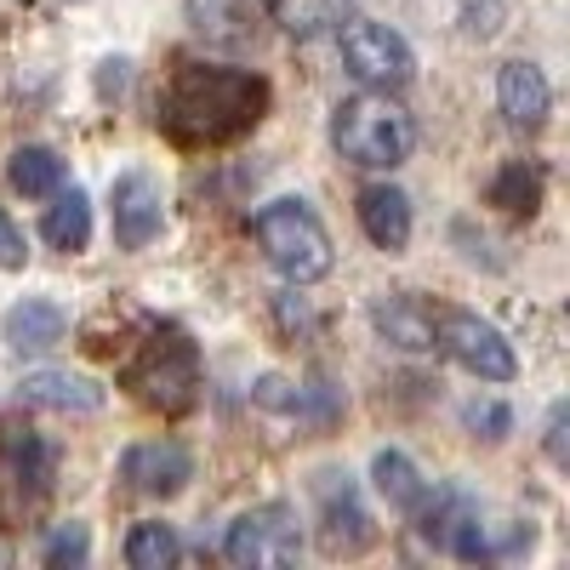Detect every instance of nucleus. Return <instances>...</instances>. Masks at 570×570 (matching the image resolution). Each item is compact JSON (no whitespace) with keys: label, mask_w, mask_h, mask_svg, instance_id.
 Wrapping results in <instances>:
<instances>
[{"label":"nucleus","mask_w":570,"mask_h":570,"mask_svg":"<svg viewBox=\"0 0 570 570\" xmlns=\"http://www.w3.org/2000/svg\"><path fill=\"white\" fill-rule=\"evenodd\" d=\"M268 86L246 69L217 63H183L160 98V126L177 142H234L263 120Z\"/></svg>","instance_id":"nucleus-1"},{"label":"nucleus","mask_w":570,"mask_h":570,"mask_svg":"<svg viewBox=\"0 0 570 570\" xmlns=\"http://www.w3.org/2000/svg\"><path fill=\"white\" fill-rule=\"evenodd\" d=\"M331 149L360 171H394L416 149V120L394 91H354L331 109Z\"/></svg>","instance_id":"nucleus-2"},{"label":"nucleus","mask_w":570,"mask_h":570,"mask_svg":"<svg viewBox=\"0 0 570 570\" xmlns=\"http://www.w3.org/2000/svg\"><path fill=\"white\" fill-rule=\"evenodd\" d=\"M252 234H257V246L263 257L285 274V279H325L331 263H337V246H331V234L325 223L314 217L308 200H268L257 217H252Z\"/></svg>","instance_id":"nucleus-3"},{"label":"nucleus","mask_w":570,"mask_h":570,"mask_svg":"<svg viewBox=\"0 0 570 570\" xmlns=\"http://www.w3.org/2000/svg\"><path fill=\"white\" fill-rule=\"evenodd\" d=\"M337 52H343V69L371 91H400L416 75V52L405 46V35L394 23H376V18H343Z\"/></svg>","instance_id":"nucleus-4"},{"label":"nucleus","mask_w":570,"mask_h":570,"mask_svg":"<svg viewBox=\"0 0 570 570\" xmlns=\"http://www.w3.org/2000/svg\"><path fill=\"white\" fill-rule=\"evenodd\" d=\"M223 559L240 570H285L303 559V519L285 502H263L252 513H240L223 537Z\"/></svg>","instance_id":"nucleus-5"},{"label":"nucleus","mask_w":570,"mask_h":570,"mask_svg":"<svg viewBox=\"0 0 570 570\" xmlns=\"http://www.w3.org/2000/svg\"><path fill=\"white\" fill-rule=\"evenodd\" d=\"M434 348H445L468 376H480V383H508V376L519 371L513 343L502 337L491 320L468 314V308H445V314L434 320Z\"/></svg>","instance_id":"nucleus-6"},{"label":"nucleus","mask_w":570,"mask_h":570,"mask_svg":"<svg viewBox=\"0 0 570 570\" xmlns=\"http://www.w3.org/2000/svg\"><path fill=\"white\" fill-rule=\"evenodd\" d=\"M314 508H320V553L331 559H360L371 542H376V525L360 502V485L348 473L325 468L314 473Z\"/></svg>","instance_id":"nucleus-7"},{"label":"nucleus","mask_w":570,"mask_h":570,"mask_svg":"<svg viewBox=\"0 0 570 570\" xmlns=\"http://www.w3.org/2000/svg\"><path fill=\"white\" fill-rule=\"evenodd\" d=\"M131 389H137V400H142V405L183 411L188 400H195V389H200V360H195V348H188L183 337L155 343V348H149V360H142V365L131 371Z\"/></svg>","instance_id":"nucleus-8"},{"label":"nucleus","mask_w":570,"mask_h":570,"mask_svg":"<svg viewBox=\"0 0 570 570\" xmlns=\"http://www.w3.org/2000/svg\"><path fill=\"white\" fill-rule=\"evenodd\" d=\"M115 240L120 252H142L149 240H160V228H166V188L155 171H120L115 177Z\"/></svg>","instance_id":"nucleus-9"},{"label":"nucleus","mask_w":570,"mask_h":570,"mask_svg":"<svg viewBox=\"0 0 570 570\" xmlns=\"http://www.w3.org/2000/svg\"><path fill=\"white\" fill-rule=\"evenodd\" d=\"M120 480L142 497H177L188 480H195V456L177 440H142L120 456Z\"/></svg>","instance_id":"nucleus-10"},{"label":"nucleus","mask_w":570,"mask_h":570,"mask_svg":"<svg viewBox=\"0 0 570 570\" xmlns=\"http://www.w3.org/2000/svg\"><path fill=\"white\" fill-rule=\"evenodd\" d=\"M104 383L86 371H29L18 383V405L58 411V416H98L104 411Z\"/></svg>","instance_id":"nucleus-11"},{"label":"nucleus","mask_w":570,"mask_h":570,"mask_svg":"<svg viewBox=\"0 0 570 570\" xmlns=\"http://www.w3.org/2000/svg\"><path fill=\"white\" fill-rule=\"evenodd\" d=\"M497 109L513 131H542L548 109H553V91H548V75L525 58H513L497 69Z\"/></svg>","instance_id":"nucleus-12"},{"label":"nucleus","mask_w":570,"mask_h":570,"mask_svg":"<svg viewBox=\"0 0 570 570\" xmlns=\"http://www.w3.org/2000/svg\"><path fill=\"white\" fill-rule=\"evenodd\" d=\"M354 212H360V228H365V240L376 252H405L411 246V200H405V188L365 183Z\"/></svg>","instance_id":"nucleus-13"},{"label":"nucleus","mask_w":570,"mask_h":570,"mask_svg":"<svg viewBox=\"0 0 570 570\" xmlns=\"http://www.w3.org/2000/svg\"><path fill=\"white\" fill-rule=\"evenodd\" d=\"M188 29L217 52H252L257 40L252 0H188Z\"/></svg>","instance_id":"nucleus-14"},{"label":"nucleus","mask_w":570,"mask_h":570,"mask_svg":"<svg viewBox=\"0 0 570 570\" xmlns=\"http://www.w3.org/2000/svg\"><path fill=\"white\" fill-rule=\"evenodd\" d=\"M371 325H376V337L394 343L400 354H428L434 348V314H428L416 297H383L371 308Z\"/></svg>","instance_id":"nucleus-15"},{"label":"nucleus","mask_w":570,"mask_h":570,"mask_svg":"<svg viewBox=\"0 0 570 570\" xmlns=\"http://www.w3.org/2000/svg\"><path fill=\"white\" fill-rule=\"evenodd\" d=\"M69 331V314L58 303H46V297H23L12 314H7V343L18 354H46L58 337Z\"/></svg>","instance_id":"nucleus-16"},{"label":"nucleus","mask_w":570,"mask_h":570,"mask_svg":"<svg viewBox=\"0 0 570 570\" xmlns=\"http://www.w3.org/2000/svg\"><path fill=\"white\" fill-rule=\"evenodd\" d=\"M371 485H376V497H383L394 513H416L422 497H428V480L416 473V462L405 451H376L371 456Z\"/></svg>","instance_id":"nucleus-17"},{"label":"nucleus","mask_w":570,"mask_h":570,"mask_svg":"<svg viewBox=\"0 0 570 570\" xmlns=\"http://www.w3.org/2000/svg\"><path fill=\"white\" fill-rule=\"evenodd\" d=\"M63 177H69V166L52 149H40V142H23V149L12 155V166H7V183L23 200H52L63 188Z\"/></svg>","instance_id":"nucleus-18"},{"label":"nucleus","mask_w":570,"mask_h":570,"mask_svg":"<svg viewBox=\"0 0 570 570\" xmlns=\"http://www.w3.org/2000/svg\"><path fill=\"white\" fill-rule=\"evenodd\" d=\"M257 7L285 35H320V29H337L354 12V0H257Z\"/></svg>","instance_id":"nucleus-19"},{"label":"nucleus","mask_w":570,"mask_h":570,"mask_svg":"<svg viewBox=\"0 0 570 570\" xmlns=\"http://www.w3.org/2000/svg\"><path fill=\"white\" fill-rule=\"evenodd\" d=\"M46 246H58V252H86L91 240V200L80 195V188H69V195H58L52 206H46Z\"/></svg>","instance_id":"nucleus-20"},{"label":"nucleus","mask_w":570,"mask_h":570,"mask_svg":"<svg viewBox=\"0 0 570 570\" xmlns=\"http://www.w3.org/2000/svg\"><path fill=\"white\" fill-rule=\"evenodd\" d=\"M177 553H183V542H177L171 525H160V519H142V525H131V537H126V564L131 570H171Z\"/></svg>","instance_id":"nucleus-21"},{"label":"nucleus","mask_w":570,"mask_h":570,"mask_svg":"<svg viewBox=\"0 0 570 570\" xmlns=\"http://www.w3.org/2000/svg\"><path fill=\"white\" fill-rule=\"evenodd\" d=\"M52 468H58V451L46 445V440L23 434V440L12 445V473H18V485H29V491H46V485H52Z\"/></svg>","instance_id":"nucleus-22"},{"label":"nucleus","mask_w":570,"mask_h":570,"mask_svg":"<svg viewBox=\"0 0 570 570\" xmlns=\"http://www.w3.org/2000/svg\"><path fill=\"white\" fill-rule=\"evenodd\" d=\"M537 195H542V177H537L525 160H513V166L497 177V188H491V200H497L502 212H537Z\"/></svg>","instance_id":"nucleus-23"},{"label":"nucleus","mask_w":570,"mask_h":570,"mask_svg":"<svg viewBox=\"0 0 570 570\" xmlns=\"http://www.w3.org/2000/svg\"><path fill=\"white\" fill-rule=\"evenodd\" d=\"M91 542H86V525H58L46 537V564H86Z\"/></svg>","instance_id":"nucleus-24"},{"label":"nucleus","mask_w":570,"mask_h":570,"mask_svg":"<svg viewBox=\"0 0 570 570\" xmlns=\"http://www.w3.org/2000/svg\"><path fill=\"white\" fill-rule=\"evenodd\" d=\"M462 23H468L473 40L502 35V0H462Z\"/></svg>","instance_id":"nucleus-25"},{"label":"nucleus","mask_w":570,"mask_h":570,"mask_svg":"<svg viewBox=\"0 0 570 570\" xmlns=\"http://www.w3.org/2000/svg\"><path fill=\"white\" fill-rule=\"evenodd\" d=\"M462 416H468V428H485V440H502L508 428H513L508 405H497V400H480V405H468Z\"/></svg>","instance_id":"nucleus-26"},{"label":"nucleus","mask_w":570,"mask_h":570,"mask_svg":"<svg viewBox=\"0 0 570 570\" xmlns=\"http://www.w3.org/2000/svg\"><path fill=\"white\" fill-rule=\"evenodd\" d=\"M564 428H570V405H553V411H548V462H553V468H570Z\"/></svg>","instance_id":"nucleus-27"},{"label":"nucleus","mask_w":570,"mask_h":570,"mask_svg":"<svg viewBox=\"0 0 570 570\" xmlns=\"http://www.w3.org/2000/svg\"><path fill=\"white\" fill-rule=\"evenodd\" d=\"M29 263V246H23V228L0 212V268H23Z\"/></svg>","instance_id":"nucleus-28"}]
</instances>
